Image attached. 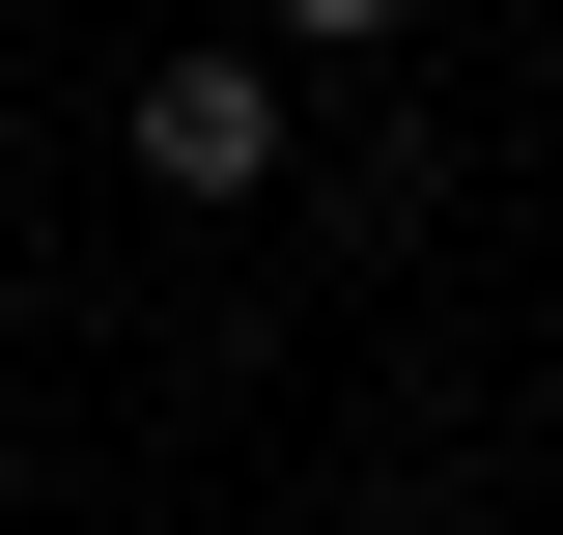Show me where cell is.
Here are the masks:
<instances>
[{
  "mask_svg": "<svg viewBox=\"0 0 563 535\" xmlns=\"http://www.w3.org/2000/svg\"><path fill=\"white\" fill-rule=\"evenodd\" d=\"M141 170L169 198H282V29H169L141 57Z\"/></svg>",
  "mask_w": 563,
  "mask_h": 535,
  "instance_id": "1",
  "label": "cell"
},
{
  "mask_svg": "<svg viewBox=\"0 0 563 535\" xmlns=\"http://www.w3.org/2000/svg\"><path fill=\"white\" fill-rule=\"evenodd\" d=\"M254 29H282V57H395L422 0H254Z\"/></svg>",
  "mask_w": 563,
  "mask_h": 535,
  "instance_id": "2",
  "label": "cell"
}]
</instances>
